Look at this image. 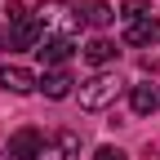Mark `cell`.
Instances as JSON below:
<instances>
[{"mask_svg": "<svg viewBox=\"0 0 160 160\" xmlns=\"http://www.w3.org/2000/svg\"><path fill=\"white\" fill-rule=\"evenodd\" d=\"M31 22L40 31V40H76L80 31V9L67 0H45V5L31 9Z\"/></svg>", "mask_w": 160, "mask_h": 160, "instance_id": "1", "label": "cell"}, {"mask_svg": "<svg viewBox=\"0 0 160 160\" xmlns=\"http://www.w3.org/2000/svg\"><path fill=\"white\" fill-rule=\"evenodd\" d=\"M80 18H85V22H89V27H107V22H111V18H116V9L107 5V0H89V5H85V9H80Z\"/></svg>", "mask_w": 160, "mask_h": 160, "instance_id": "12", "label": "cell"}, {"mask_svg": "<svg viewBox=\"0 0 160 160\" xmlns=\"http://www.w3.org/2000/svg\"><path fill=\"white\" fill-rule=\"evenodd\" d=\"M9 49H40V31H36V22H31V13L22 18V22L9 27Z\"/></svg>", "mask_w": 160, "mask_h": 160, "instance_id": "9", "label": "cell"}, {"mask_svg": "<svg viewBox=\"0 0 160 160\" xmlns=\"http://www.w3.org/2000/svg\"><path fill=\"white\" fill-rule=\"evenodd\" d=\"M0 85H5L9 93H31V89H40V80H36V71H27V67L5 62V67H0Z\"/></svg>", "mask_w": 160, "mask_h": 160, "instance_id": "5", "label": "cell"}, {"mask_svg": "<svg viewBox=\"0 0 160 160\" xmlns=\"http://www.w3.org/2000/svg\"><path fill=\"white\" fill-rule=\"evenodd\" d=\"M116 45H111V40L107 36H98V40H89V45H85V58H89V62L93 67H107V62H116Z\"/></svg>", "mask_w": 160, "mask_h": 160, "instance_id": "11", "label": "cell"}, {"mask_svg": "<svg viewBox=\"0 0 160 160\" xmlns=\"http://www.w3.org/2000/svg\"><path fill=\"white\" fill-rule=\"evenodd\" d=\"M76 156H80V138L71 129H58V133L45 138V147H40L36 160H76Z\"/></svg>", "mask_w": 160, "mask_h": 160, "instance_id": "3", "label": "cell"}, {"mask_svg": "<svg viewBox=\"0 0 160 160\" xmlns=\"http://www.w3.org/2000/svg\"><path fill=\"white\" fill-rule=\"evenodd\" d=\"M120 13H125V22H133V18H147L151 5H147V0H125V5H120Z\"/></svg>", "mask_w": 160, "mask_h": 160, "instance_id": "13", "label": "cell"}, {"mask_svg": "<svg viewBox=\"0 0 160 160\" xmlns=\"http://www.w3.org/2000/svg\"><path fill=\"white\" fill-rule=\"evenodd\" d=\"M120 98V80H116V71H98V76H89L85 85H80V107L85 111H102V107H111Z\"/></svg>", "mask_w": 160, "mask_h": 160, "instance_id": "2", "label": "cell"}, {"mask_svg": "<svg viewBox=\"0 0 160 160\" xmlns=\"http://www.w3.org/2000/svg\"><path fill=\"white\" fill-rule=\"evenodd\" d=\"M40 147H45V133H40V129H18V133L9 138L5 156H9V160H36Z\"/></svg>", "mask_w": 160, "mask_h": 160, "instance_id": "4", "label": "cell"}, {"mask_svg": "<svg viewBox=\"0 0 160 160\" xmlns=\"http://www.w3.org/2000/svg\"><path fill=\"white\" fill-rule=\"evenodd\" d=\"M71 85H76V80H71V71H62V67H58V71H45V80H40L45 98H53V102H58V98H67Z\"/></svg>", "mask_w": 160, "mask_h": 160, "instance_id": "10", "label": "cell"}, {"mask_svg": "<svg viewBox=\"0 0 160 160\" xmlns=\"http://www.w3.org/2000/svg\"><path fill=\"white\" fill-rule=\"evenodd\" d=\"M93 160H129V156L120 151V147H98V151H93Z\"/></svg>", "mask_w": 160, "mask_h": 160, "instance_id": "14", "label": "cell"}, {"mask_svg": "<svg viewBox=\"0 0 160 160\" xmlns=\"http://www.w3.org/2000/svg\"><path fill=\"white\" fill-rule=\"evenodd\" d=\"M0 49H9V31L5 27H0Z\"/></svg>", "mask_w": 160, "mask_h": 160, "instance_id": "15", "label": "cell"}, {"mask_svg": "<svg viewBox=\"0 0 160 160\" xmlns=\"http://www.w3.org/2000/svg\"><path fill=\"white\" fill-rule=\"evenodd\" d=\"M36 53H40V62H45L49 71H58V67H62L67 58L76 53V40H40V49H36Z\"/></svg>", "mask_w": 160, "mask_h": 160, "instance_id": "7", "label": "cell"}, {"mask_svg": "<svg viewBox=\"0 0 160 160\" xmlns=\"http://www.w3.org/2000/svg\"><path fill=\"white\" fill-rule=\"evenodd\" d=\"M129 107H133V116H156L160 111V85H133Z\"/></svg>", "mask_w": 160, "mask_h": 160, "instance_id": "8", "label": "cell"}, {"mask_svg": "<svg viewBox=\"0 0 160 160\" xmlns=\"http://www.w3.org/2000/svg\"><path fill=\"white\" fill-rule=\"evenodd\" d=\"M151 40H160V18L156 13L125 22V45H151Z\"/></svg>", "mask_w": 160, "mask_h": 160, "instance_id": "6", "label": "cell"}]
</instances>
